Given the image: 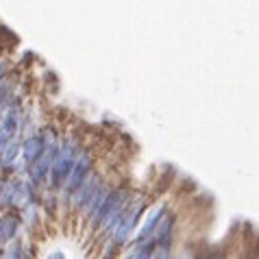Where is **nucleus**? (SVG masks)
Returning <instances> with one entry per match:
<instances>
[{
	"label": "nucleus",
	"instance_id": "obj_1",
	"mask_svg": "<svg viewBox=\"0 0 259 259\" xmlns=\"http://www.w3.org/2000/svg\"><path fill=\"white\" fill-rule=\"evenodd\" d=\"M48 259H66V257H63L61 253H53V255H50Z\"/></svg>",
	"mask_w": 259,
	"mask_h": 259
}]
</instances>
